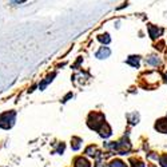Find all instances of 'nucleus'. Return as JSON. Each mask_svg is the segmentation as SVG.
I'll return each instance as SVG.
<instances>
[{
    "mask_svg": "<svg viewBox=\"0 0 167 167\" xmlns=\"http://www.w3.org/2000/svg\"><path fill=\"white\" fill-rule=\"evenodd\" d=\"M15 118H16V112L14 110L11 111H4L0 114V128L8 130L14 126Z\"/></svg>",
    "mask_w": 167,
    "mask_h": 167,
    "instance_id": "f257e3e1",
    "label": "nucleus"
},
{
    "mask_svg": "<svg viewBox=\"0 0 167 167\" xmlns=\"http://www.w3.org/2000/svg\"><path fill=\"white\" fill-rule=\"evenodd\" d=\"M12 3H14V4H17V3H23L24 0H11Z\"/></svg>",
    "mask_w": 167,
    "mask_h": 167,
    "instance_id": "7ed1b4c3",
    "label": "nucleus"
},
{
    "mask_svg": "<svg viewBox=\"0 0 167 167\" xmlns=\"http://www.w3.org/2000/svg\"><path fill=\"white\" fill-rule=\"evenodd\" d=\"M75 167H88V163L86 162L84 159H79L78 160V165H76Z\"/></svg>",
    "mask_w": 167,
    "mask_h": 167,
    "instance_id": "f03ea898",
    "label": "nucleus"
}]
</instances>
